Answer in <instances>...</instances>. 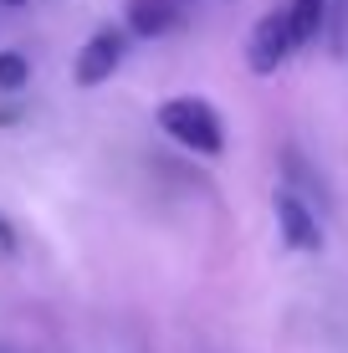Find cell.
<instances>
[{
    "instance_id": "1",
    "label": "cell",
    "mask_w": 348,
    "mask_h": 353,
    "mask_svg": "<svg viewBox=\"0 0 348 353\" xmlns=\"http://www.w3.org/2000/svg\"><path fill=\"white\" fill-rule=\"evenodd\" d=\"M159 128L170 133L179 149L200 154V159H215L225 149L221 113H215L205 97H170V103H159Z\"/></svg>"
},
{
    "instance_id": "2",
    "label": "cell",
    "mask_w": 348,
    "mask_h": 353,
    "mask_svg": "<svg viewBox=\"0 0 348 353\" xmlns=\"http://www.w3.org/2000/svg\"><path fill=\"white\" fill-rule=\"evenodd\" d=\"M297 52V31H292V16L287 10H267V16L251 26V41H246V62L256 77H272L287 57Z\"/></svg>"
},
{
    "instance_id": "3",
    "label": "cell",
    "mask_w": 348,
    "mask_h": 353,
    "mask_svg": "<svg viewBox=\"0 0 348 353\" xmlns=\"http://www.w3.org/2000/svg\"><path fill=\"white\" fill-rule=\"evenodd\" d=\"M123 52H128V36H123V31H113V26L92 31L88 46L77 52V67H72L77 88H103V82L123 67Z\"/></svg>"
},
{
    "instance_id": "4",
    "label": "cell",
    "mask_w": 348,
    "mask_h": 353,
    "mask_svg": "<svg viewBox=\"0 0 348 353\" xmlns=\"http://www.w3.org/2000/svg\"><path fill=\"white\" fill-rule=\"evenodd\" d=\"M272 210H277V230H282V241L292 251H318L323 246V225H318V215L307 210V200L297 190H277L272 194Z\"/></svg>"
},
{
    "instance_id": "5",
    "label": "cell",
    "mask_w": 348,
    "mask_h": 353,
    "mask_svg": "<svg viewBox=\"0 0 348 353\" xmlns=\"http://www.w3.org/2000/svg\"><path fill=\"white\" fill-rule=\"evenodd\" d=\"M179 26V0H128V31L134 36H164Z\"/></svg>"
},
{
    "instance_id": "6",
    "label": "cell",
    "mask_w": 348,
    "mask_h": 353,
    "mask_svg": "<svg viewBox=\"0 0 348 353\" xmlns=\"http://www.w3.org/2000/svg\"><path fill=\"white\" fill-rule=\"evenodd\" d=\"M328 6L333 0H292L287 16H292V31H297V46H313L323 31H328Z\"/></svg>"
},
{
    "instance_id": "7",
    "label": "cell",
    "mask_w": 348,
    "mask_h": 353,
    "mask_svg": "<svg viewBox=\"0 0 348 353\" xmlns=\"http://www.w3.org/2000/svg\"><path fill=\"white\" fill-rule=\"evenodd\" d=\"M31 82V62L21 52H0V92H21Z\"/></svg>"
},
{
    "instance_id": "8",
    "label": "cell",
    "mask_w": 348,
    "mask_h": 353,
    "mask_svg": "<svg viewBox=\"0 0 348 353\" xmlns=\"http://www.w3.org/2000/svg\"><path fill=\"white\" fill-rule=\"evenodd\" d=\"M0 251H16V225L0 215Z\"/></svg>"
},
{
    "instance_id": "9",
    "label": "cell",
    "mask_w": 348,
    "mask_h": 353,
    "mask_svg": "<svg viewBox=\"0 0 348 353\" xmlns=\"http://www.w3.org/2000/svg\"><path fill=\"white\" fill-rule=\"evenodd\" d=\"M0 6H26V0H0Z\"/></svg>"
},
{
    "instance_id": "10",
    "label": "cell",
    "mask_w": 348,
    "mask_h": 353,
    "mask_svg": "<svg viewBox=\"0 0 348 353\" xmlns=\"http://www.w3.org/2000/svg\"><path fill=\"white\" fill-rule=\"evenodd\" d=\"M0 353H21V348H6V343H0Z\"/></svg>"
}]
</instances>
